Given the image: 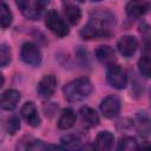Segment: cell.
<instances>
[{
    "mask_svg": "<svg viewBox=\"0 0 151 151\" xmlns=\"http://www.w3.org/2000/svg\"><path fill=\"white\" fill-rule=\"evenodd\" d=\"M116 27V18L107 8H97L91 13L90 20L80 29V37L84 40L99 38H110Z\"/></svg>",
    "mask_w": 151,
    "mask_h": 151,
    "instance_id": "6da1fadb",
    "label": "cell"
},
{
    "mask_svg": "<svg viewBox=\"0 0 151 151\" xmlns=\"http://www.w3.org/2000/svg\"><path fill=\"white\" fill-rule=\"evenodd\" d=\"M63 92L66 100L70 103H77L87 98L93 92V85L88 78L81 77L66 84L63 88Z\"/></svg>",
    "mask_w": 151,
    "mask_h": 151,
    "instance_id": "7a4b0ae2",
    "label": "cell"
},
{
    "mask_svg": "<svg viewBox=\"0 0 151 151\" xmlns=\"http://www.w3.org/2000/svg\"><path fill=\"white\" fill-rule=\"evenodd\" d=\"M45 25L54 35L59 38L66 37L70 32L67 24L64 21V19L60 17V14L55 9H50L47 12L45 17Z\"/></svg>",
    "mask_w": 151,
    "mask_h": 151,
    "instance_id": "3957f363",
    "label": "cell"
},
{
    "mask_svg": "<svg viewBox=\"0 0 151 151\" xmlns=\"http://www.w3.org/2000/svg\"><path fill=\"white\" fill-rule=\"evenodd\" d=\"M47 5L46 1L40 0H20L17 1V6L21 11L22 15L29 20H38L41 17L45 6Z\"/></svg>",
    "mask_w": 151,
    "mask_h": 151,
    "instance_id": "277c9868",
    "label": "cell"
},
{
    "mask_svg": "<svg viewBox=\"0 0 151 151\" xmlns=\"http://www.w3.org/2000/svg\"><path fill=\"white\" fill-rule=\"evenodd\" d=\"M106 80L110 84V86L117 88V90H122L126 86L127 83V77L125 71L117 64H112L110 66H107L106 70Z\"/></svg>",
    "mask_w": 151,
    "mask_h": 151,
    "instance_id": "5b68a950",
    "label": "cell"
},
{
    "mask_svg": "<svg viewBox=\"0 0 151 151\" xmlns=\"http://www.w3.org/2000/svg\"><path fill=\"white\" fill-rule=\"evenodd\" d=\"M21 60L29 66H38L41 63V52L39 47L33 42H24L20 50Z\"/></svg>",
    "mask_w": 151,
    "mask_h": 151,
    "instance_id": "8992f818",
    "label": "cell"
},
{
    "mask_svg": "<svg viewBox=\"0 0 151 151\" xmlns=\"http://www.w3.org/2000/svg\"><path fill=\"white\" fill-rule=\"evenodd\" d=\"M120 106H122V103H120L119 97L116 94H110L101 100L100 111L104 114V117L113 118L118 116V113L120 112Z\"/></svg>",
    "mask_w": 151,
    "mask_h": 151,
    "instance_id": "52a82bcc",
    "label": "cell"
},
{
    "mask_svg": "<svg viewBox=\"0 0 151 151\" xmlns=\"http://www.w3.org/2000/svg\"><path fill=\"white\" fill-rule=\"evenodd\" d=\"M138 47V41L133 35H123L117 42V50L124 58H131Z\"/></svg>",
    "mask_w": 151,
    "mask_h": 151,
    "instance_id": "ba28073f",
    "label": "cell"
},
{
    "mask_svg": "<svg viewBox=\"0 0 151 151\" xmlns=\"http://www.w3.org/2000/svg\"><path fill=\"white\" fill-rule=\"evenodd\" d=\"M57 87V78L53 74L44 76L37 85V92L42 98H50Z\"/></svg>",
    "mask_w": 151,
    "mask_h": 151,
    "instance_id": "9c48e42d",
    "label": "cell"
},
{
    "mask_svg": "<svg viewBox=\"0 0 151 151\" xmlns=\"http://www.w3.org/2000/svg\"><path fill=\"white\" fill-rule=\"evenodd\" d=\"M20 101V93L14 88L6 90L0 97V107L5 111H12Z\"/></svg>",
    "mask_w": 151,
    "mask_h": 151,
    "instance_id": "30bf717a",
    "label": "cell"
},
{
    "mask_svg": "<svg viewBox=\"0 0 151 151\" xmlns=\"http://www.w3.org/2000/svg\"><path fill=\"white\" fill-rule=\"evenodd\" d=\"M21 116L25 119V122L33 127H37L40 125V117L38 113V110L33 101H27L21 107Z\"/></svg>",
    "mask_w": 151,
    "mask_h": 151,
    "instance_id": "8fae6325",
    "label": "cell"
},
{
    "mask_svg": "<svg viewBox=\"0 0 151 151\" xmlns=\"http://www.w3.org/2000/svg\"><path fill=\"white\" fill-rule=\"evenodd\" d=\"M113 142H114V136L110 131L105 130V131H100L97 134L94 146L97 147L98 151H111L113 146Z\"/></svg>",
    "mask_w": 151,
    "mask_h": 151,
    "instance_id": "7c38bea8",
    "label": "cell"
},
{
    "mask_svg": "<svg viewBox=\"0 0 151 151\" xmlns=\"http://www.w3.org/2000/svg\"><path fill=\"white\" fill-rule=\"evenodd\" d=\"M79 114H80V119L81 123L84 124V126L91 129L94 127L99 124V116L98 113L90 106H83L79 110Z\"/></svg>",
    "mask_w": 151,
    "mask_h": 151,
    "instance_id": "4fadbf2b",
    "label": "cell"
},
{
    "mask_svg": "<svg viewBox=\"0 0 151 151\" xmlns=\"http://www.w3.org/2000/svg\"><path fill=\"white\" fill-rule=\"evenodd\" d=\"M149 9V2L145 1H129L125 6L126 14L130 18H140L143 17Z\"/></svg>",
    "mask_w": 151,
    "mask_h": 151,
    "instance_id": "5bb4252c",
    "label": "cell"
},
{
    "mask_svg": "<svg viewBox=\"0 0 151 151\" xmlns=\"http://www.w3.org/2000/svg\"><path fill=\"white\" fill-rule=\"evenodd\" d=\"M64 14L67 21L72 25H77L81 18V9L77 4L73 2H63Z\"/></svg>",
    "mask_w": 151,
    "mask_h": 151,
    "instance_id": "9a60e30c",
    "label": "cell"
},
{
    "mask_svg": "<svg viewBox=\"0 0 151 151\" xmlns=\"http://www.w3.org/2000/svg\"><path fill=\"white\" fill-rule=\"evenodd\" d=\"M96 57L101 64H104L106 66H110V65L114 64V61H116L114 50L111 46H107V45L99 46L96 51Z\"/></svg>",
    "mask_w": 151,
    "mask_h": 151,
    "instance_id": "2e32d148",
    "label": "cell"
},
{
    "mask_svg": "<svg viewBox=\"0 0 151 151\" xmlns=\"http://www.w3.org/2000/svg\"><path fill=\"white\" fill-rule=\"evenodd\" d=\"M77 116L72 109H64L59 119H58V129L60 130H68L71 129L76 123Z\"/></svg>",
    "mask_w": 151,
    "mask_h": 151,
    "instance_id": "e0dca14e",
    "label": "cell"
},
{
    "mask_svg": "<svg viewBox=\"0 0 151 151\" xmlns=\"http://www.w3.org/2000/svg\"><path fill=\"white\" fill-rule=\"evenodd\" d=\"M64 151H79L81 147V139L77 134H66L60 139Z\"/></svg>",
    "mask_w": 151,
    "mask_h": 151,
    "instance_id": "ac0fdd59",
    "label": "cell"
},
{
    "mask_svg": "<svg viewBox=\"0 0 151 151\" xmlns=\"http://www.w3.org/2000/svg\"><path fill=\"white\" fill-rule=\"evenodd\" d=\"M13 21V14L6 2H0V27L8 28Z\"/></svg>",
    "mask_w": 151,
    "mask_h": 151,
    "instance_id": "d6986e66",
    "label": "cell"
},
{
    "mask_svg": "<svg viewBox=\"0 0 151 151\" xmlns=\"http://www.w3.org/2000/svg\"><path fill=\"white\" fill-rule=\"evenodd\" d=\"M116 151H139V145L134 138L127 136L120 139Z\"/></svg>",
    "mask_w": 151,
    "mask_h": 151,
    "instance_id": "ffe728a7",
    "label": "cell"
},
{
    "mask_svg": "<svg viewBox=\"0 0 151 151\" xmlns=\"http://www.w3.org/2000/svg\"><path fill=\"white\" fill-rule=\"evenodd\" d=\"M150 66H151V61H150L149 54L142 55V58L138 61V68H139V72L145 78H149L150 77Z\"/></svg>",
    "mask_w": 151,
    "mask_h": 151,
    "instance_id": "44dd1931",
    "label": "cell"
},
{
    "mask_svg": "<svg viewBox=\"0 0 151 151\" xmlns=\"http://www.w3.org/2000/svg\"><path fill=\"white\" fill-rule=\"evenodd\" d=\"M11 63V50L7 45L0 44V67H5Z\"/></svg>",
    "mask_w": 151,
    "mask_h": 151,
    "instance_id": "7402d4cb",
    "label": "cell"
},
{
    "mask_svg": "<svg viewBox=\"0 0 151 151\" xmlns=\"http://www.w3.org/2000/svg\"><path fill=\"white\" fill-rule=\"evenodd\" d=\"M5 125H6V132H8L9 134H14L20 129V120L17 116H11L5 123Z\"/></svg>",
    "mask_w": 151,
    "mask_h": 151,
    "instance_id": "603a6c76",
    "label": "cell"
},
{
    "mask_svg": "<svg viewBox=\"0 0 151 151\" xmlns=\"http://www.w3.org/2000/svg\"><path fill=\"white\" fill-rule=\"evenodd\" d=\"M46 149V145L41 142V140H32L27 146H26V150L25 151H45Z\"/></svg>",
    "mask_w": 151,
    "mask_h": 151,
    "instance_id": "cb8c5ba5",
    "label": "cell"
},
{
    "mask_svg": "<svg viewBox=\"0 0 151 151\" xmlns=\"http://www.w3.org/2000/svg\"><path fill=\"white\" fill-rule=\"evenodd\" d=\"M5 133H6V125H5V122H4V119L0 114V143L4 140Z\"/></svg>",
    "mask_w": 151,
    "mask_h": 151,
    "instance_id": "d4e9b609",
    "label": "cell"
},
{
    "mask_svg": "<svg viewBox=\"0 0 151 151\" xmlns=\"http://www.w3.org/2000/svg\"><path fill=\"white\" fill-rule=\"evenodd\" d=\"M79 151H98V150H97V147H96L94 145H92V144H87V145L80 147Z\"/></svg>",
    "mask_w": 151,
    "mask_h": 151,
    "instance_id": "484cf974",
    "label": "cell"
},
{
    "mask_svg": "<svg viewBox=\"0 0 151 151\" xmlns=\"http://www.w3.org/2000/svg\"><path fill=\"white\" fill-rule=\"evenodd\" d=\"M45 151H59V147L54 144H50V145H46Z\"/></svg>",
    "mask_w": 151,
    "mask_h": 151,
    "instance_id": "4316f807",
    "label": "cell"
},
{
    "mask_svg": "<svg viewBox=\"0 0 151 151\" xmlns=\"http://www.w3.org/2000/svg\"><path fill=\"white\" fill-rule=\"evenodd\" d=\"M4 83H5V78H4V76H2V73L0 72V87L4 85Z\"/></svg>",
    "mask_w": 151,
    "mask_h": 151,
    "instance_id": "83f0119b",
    "label": "cell"
},
{
    "mask_svg": "<svg viewBox=\"0 0 151 151\" xmlns=\"http://www.w3.org/2000/svg\"><path fill=\"white\" fill-rule=\"evenodd\" d=\"M142 151H151V149H150V146L147 145V146H145V147H143V149H142Z\"/></svg>",
    "mask_w": 151,
    "mask_h": 151,
    "instance_id": "f1b7e54d",
    "label": "cell"
}]
</instances>
